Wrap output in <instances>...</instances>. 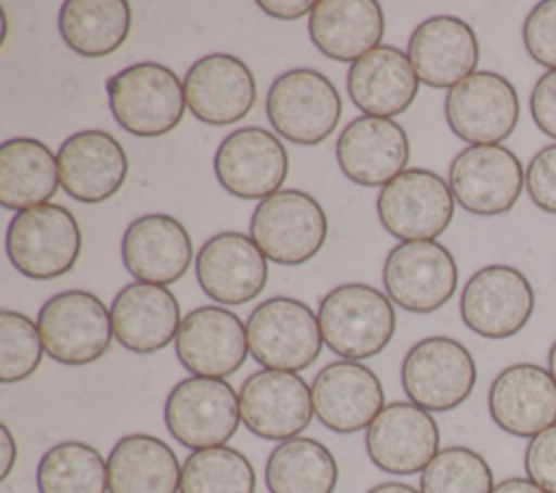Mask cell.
Segmentation results:
<instances>
[{
  "label": "cell",
  "mask_w": 556,
  "mask_h": 493,
  "mask_svg": "<svg viewBox=\"0 0 556 493\" xmlns=\"http://www.w3.org/2000/svg\"><path fill=\"white\" fill-rule=\"evenodd\" d=\"M317 319L324 343L345 361L376 356L395 332V311L389 295L363 282L330 289L319 302Z\"/></svg>",
  "instance_id": "cell-1"
},
{
  "label": "cell",
  "mask_w": 556,
  "mask_h": 493,
  "mask_svg": "<svg viewBox=\"0 0 556 493\" xmlns=\"http://www.w3.org/2000/svg\"><path fill=\"white\" fill-rule=\"evenodd\" d=\"M106 100L115 122L135 137H161L185 115L182 80L163 63H132L106 80Z\"/></svg>",
  "instance_id": "cell-2"
},
{
  "label": "cell",
  "mask_w": 556,
  "mask_h": 493,
  "mask_svg": "<svg viewBox=\"0 0 556 493\" xmlns=\"http://www.w3.org/2000/svg\"><path fill=\"white\" fill-rule=\"evenodd\" d=\"M4 250L26 278H59L76 265L83 235L76 217L61 204H41L15 213L7 226Z\"/></svg>",
  "instance_id": "cell-3"
},
{
  "label": "cell",
  "mask_w": 556,
  "mask_h": 493,
  "mask_svg": "<svg viewBox=\"0 0 556 493\" xmlns=\"http://www.w3.org/2000/svg\"><path fill=\"white\" fill-rule=\"evenodd\" d=\"M250 237L267 261L302 265L326 243L328 219L311 193L280 189L256 204L250 217Z\"/></svg>",
  "instance_id": "cell-4"
},
{
  "label": "cell",
  "mask_w": 556,
  "mask_h": 493,
  "mask_svg": "<svg viewBox=\"0 0 556 493\" xmlns=\"http://www.w3.org/2000/svg\"><path fill=\"white\" fill-rule=\"evenodd\" d=\"M265 115L282 139L298 146H317L341 119V96L321 72L295 67L269 85Z\"/></svg>",
  "instance_id": "cell-5"
},
{
  "label": "cell",
  "mask_w": 556,
  "mask_h": 493,
  "mask_svg": "<svg viewBox=\"0 0 556 493\" xmlns=\"http://www.w3.org/2000/svg\"><path fill=\"white\" fill-rule=\"evenodd\" d=\"M245 332L250 354L258 365L295 374L315 363L324 343L313 308L289 295L261 302L248 315Z\"/></svg>",
  "instance_id": "cell-6"
},
{
  "label": "cell",
  "mask_w": 556,
  "mask_h": 493,
  "mask_svg": "<svg viewBox=\"0 0 556 493\" xmlns=\"http://www.w3.org/2000/svg\"><path fill=\"white\" fill-rule=\"evenodd\" d=\"M37 328L46 354L63 365L98 361L115 337L104 302L83 289L61 291L46 300L37 315Z\"/></svg>",
  "instance_id": "cell-7"
},
{
  "label": "cell",
  "mask_w": 556,
  "mask_h": 493,
  "mask_svg": "<svg viewBox=\"0 0 556 493\" xmlns=\"http://www.w3.org/2000/svg\"><path fill=\"white\" fill-rule=\"evenodd\" d=\"M478 369L471 352L452 337H426L402 361V389L424 410L445 413L473 391Z\"/></svg>",
  "instance_id": "cell-8"
},
{
  "label": "cell",
  "mask_w": 556,
  "mask_h": 493,
  "mask_svg": "<svg viewBox=\"0 0 556 493\" xmlns=\"http://www.w3.org/2000/svg\"><path fill=\"white\" fill-rule=\"evenodd\" d=\"M458 308L463 324L478 337L508 339L528 326L534 313V287L513 265H484L465 282Z\"/></svg>",
  "instance_id": "cell-9"
},
{
  "label": "cell",
  "mask_w": 556,
  "mask_h": 493,
  "mask_svg": "<svg viewBox=\"0 0 556 493\" xmlns=\"http://www.w3.org/2000/svg\"><path fill=\"white\" fill-rule=\"evenodd\" d=\"M515 85L491 69H480L447 89L443 113L450 130L469 146H500L519 122Z\"/></svg>",
  "instance_id": "cell-10"
},
{
  "label": "cell",
  "mask_w": 556,
  "mask_h": 493,
  "mask_svg": "<svg viewBox=\"0 0 556 493\" xmlns=\"http://www.w3.org/2000/svg\"><path fill=\"white\" fill-rule=\"evenodd\" d=\"M163 417L180 445L193 452L217 447L239 428V393L222 378L189 376L169 391Z\"/></svg>",
  "instance_id": "cell-11"
},
{
  "label": "cell",
  "mask_w": 556,
  "mask_h": 493,
  "mask_svg": "<svg viewBox=\"0 0 556 493\" xmlns=\"http://www.w3.org/2000/svg\"><path fill=\"white\" fill-rule=\"evenodd\" d=\"M382 287L400 308L434 313L452 300L458 267L439 241H400L382 263Z\"/></svg>",
  "instance_id": "cell-12"
},
{
  "label": "cell",
  "mask_w": 556,
  "mask_h": 493,
  "mask_svg": "<svg viewBox=\"0 0 556 493\" xmlns=\"http://www.w3.org/2000/svg\"><path fill=\"white\" fill-rule=\"evenodd\" d=\"M450 185L430 169H404L387 182L376 200L382 228L402 241H434L454 217Z\"/></svg>",
  "instance_id": "cell-13"
},
{
  "label": "cell",
  "mask_w": 556,
  "mask_h": 493,
  "mask_svg": "<svg viewBox=\"0 0 556 493\" xmlns=\"http://www.w3.org/2000/svg\"><path fill=\"white\" fill-rule=\"evenodd\" d=\"M447 185L460 208L480 217L508 213L523 187L526 167L506 146H467L447 169Z\"/></svg>",
  "instance_id": "cell-14"
},
{
  "label": "cell",
  "mask_w": 556,
  "mask_h": 493,
  "mask_svg": "<svg viewBox=\"0 0 556 493\" xmlns=\"http://www.w3.org/2000/svg\"><path fill=\"white\" fill-rule=\"evenodd\" d=\"M213 169L217 182L230 195L265 200L280 191L289 172V156L274 132L261 126H243L222 139L213 156Z\"/></svg>",
  "instance_id": "cell-15"
},
{
  "label": "cell",
  "mask_w": 556,
  "mask_h": 493,
  "mask_svg": "<svg viewBox=\"0 0 556 493\" xmlns=\"http://www.w3.org/2000/svg\"><path fill=\"white\" fill-rule=\"evenodd\" d=\"M239 413L243 426L261 439H295L315 415L311 387L295 371H254L241 384Z\"/></svg>",
  "instance_id": "cell-16"
},
{
  "label": "cell",
  "mask_w": 556,
  "mask_h": 493,
  "mask_svg": "<svg viewBox=\"0 0 556 493\" xmlns=\"http://www.w3.org/2000/svg\"><path fill=\"white\" fill-rule=\"evenodd\" d=\"M369 460L393 476L424 471L439 454L434 417L413 402L387 404L365 432Z\"/></svg>",
  "instance_id": "cell-17"
},
{
  "label": "cell",
  "mask_w": 556,
  "mask_h": 493,
  "mask_svg": "<svg viewBox=\"0 0 556 493\" xmlns=\"http://www.w3.org/2000/svg\"><path fill=\"white\" fill-rule=\"evenodd\" d=\"M174 345L189 374L222 380L235 374L250 352L243 321L224 306H198L187 313Z\"/></svg>",
  "instance_id": "cell-18"
},
{
  "label": "cell",
  "mask_w": 556,
  "mask_h": 493,
  "mask_svg": "<svg viewBox=\"0 0 556 493\" xmlns=\"http://www.w3.org/2000/svg\"><path fill=\"white\" fill-rule=\"evenodd\" d=\"M182 87L187 109L208 126L235 124L256 102V83L250 67L226 52H213L191 63Z\"/></svg>",
  "instance_id": "cell-19"
},
{
  "label": "cell",
  "mask_w": 556,
  "mask_h": 493,
  "mask_svg": "<svg viewBox=\"0 0 556 493\" xmlns=\"http://www.w3.org/2000/svg\"><path fill=\"white\" fill-rule=\"evenodd\" d=\"M195 278L211 300L226 306L245 304L267 282V258L252 237L224 230L208 237L195 254Z\"/></svg>",
  "instance_id": "cell-20"
},
{
  "label": "cell",
  "mask_w": 556,
  "mask_h": 493,
  "mask_svg": "<svg viewBox=\"0 0 556 493\" xmlns=\"http://www.w3.org/2000/svg\"><path fill=\"white\" fill-rule=\"evenodd\" d=\"M486 406L500 430L532 439L556 424V382L536 363L508 365L493 378Z\"/></svg>",
  "instance_id": "cell-21"
},
{
  "label": "cell",
  "mask_w": 556,
  "mask_h": 493,
  "mask_svg": "<svg viewBox=\"0 0 556 493\" xmlns=\"http://www.w3.org/2000/svg\"><path fill=\"white\" fill-rule=\"evenodd\" d=\"M313 413L332 432L350 434L378 417L384 389L378 376L358 361H334L317 371L311 384Z\"/></svg>",
  "instance_id": "cell-22"
},
{
  "label": "cell",
  "mask_w": 556,
  "mask_h": 493,
  "mask_svg": "<svg viewBox=\"0 0 556 493\" xmlns=\"http://www.w3.org/2000/svg\"><path fill=\"white\" fill-rule=\"evenodd\" d=\"M334 154L348 180L361 187L382 189L404 172L410 146L397 122L361 115L339 132Z\"/></svg>",
  "instance_id": "cell-23"
},
{
  "label": "cell",
  "mask_w": 556,
  "mask_h": 493,
  "mask_svg": "<svg viewBox=\"0 0 556 493\" xmlns=\"http://www.w3.org/2000/svg\"><path fill=\"white\" fill-rule=\"evenodd\" d=\"M59 180L63 191L83 204H100L113 198L128 174L122 143L106 130H78L59 152Z\"/></svg>",
  "instance_id": "cell-24"
},
{
  "label": "cell",
  "mask_w": 556,
  "mask_h": 493,
  "mask_svg": "<svg viewBox=\"0 0 556 493\" xmlns=\"http://www.w3.org/2000/svg\"><path fill=\"white\" fill-rule=\"evenodd\" d=\"M406 56L419 83L434 89H452L476 72L480 43L465 20L434 15L410 33Z\"/></svg>",
  "instance_id": "cell-25"
},
{
  "label": "cell",
  "mask_w": 556,
  "mask_h": 493,
  "mask_svg": "<svg viewBox=\"0 0 556 493\" xmlns=\"http://www.w3.org/2000/svg\"><path fill=\"white\" fill-rule=\"evenodd\" d=\"M119 250L122 263L135 280L163 287L182 278L193 258L187 228L165 213L132 219L124 230Z\"/></svg>",
  "instance_id": "cell-26"
},
{
  "label": "cell",
  "mask_w": 556,
  "mask_h": 493,
  "mask_svg": "<svg viewBox=\"0 0 556 493\" xmlns=\"http://www.w3.org/2000/svg\"><path fill=\"white\" fill-rule=\"evenodd\" d=\"M109 313L115 339L135 354H152L176 341L182 321L178 300L167 287L139 280L115 293Z\"/></svg>",
  "instance_id": "cell-27"
},
{
  "label": "cell",
  "mask_w": 556,
  "mask_h": 493,
  "mask_svg": "<svg viewBox=\"0 0 556 493\" xmlns=\"http://www.w3.org/2000/svg\"><path fill=\"white\" fill-rule=\"evenodd\" d=\"M345 87L352 104L365 115L391 119L413 104L419 78L402 50L378 46L350 65Z\"/></svg>",
  "instance_id": "cell-28"
},
{
  "label": "cell",
  "mask_w": 556,
  "mask_h": 493,
  "mask_svg": "<svg viewBox=\"0 0 556 493\" xmlns=\"http://www.w3.org/2000/svg\"><path fill=\"white\" fill-rule=\"evenodd\" d=\"M384 13L376 0H317L308 15V37L328 59L354 63L380 46Z\"/></svg>",
  "instance_id": "cell-29"
},
{
  "label": "cell",
  "mask_w": 556,
  "mask_h": 493,
  "mask_svg": "<svg viewBox=\"0 0 556 493\" xmlns=\"http://www.w3.org/2000/svg\"><path fill=\"white\" fill-rule=\"evenodd\" d=\"M109 493H178L182 467L174 450L152 434L122 437L106 458Z\"/></svg>",
  "instance_id": "cell-30"
},
{
  "label": "cell",
  "mask_w": 556,
  "mask_h": 493,
  "mask_svg": "<svg viewBox=\"0 0 556 493\" xmlns=\"http://www.w3.org/2000/svg\"><path fill=\"white\" fill-rule=\"evenodd\" d=\"M59 163L52 150L33 137H13L0 146V204L9 211H26L56 193Z\"/></svg>",
  "instance_id": "cell-31"
},
{
  "label": "cell",
  "mask_w": 556,
  "mask_h": 493,
  "mask_svg": "<svg viewBox=\"0 0 556 493\" xmlns=\"http://www.w3.org/2000/svg\"><path fill=\"white\" fill-rule=\"evenodd\" d=\"M59 33L76 54L106 56L130 33V4L126 0H65L59 11Z\"/></svg>",
  "instance_id": "cell-32"
},
{
  "label": "cell",
  "mask_w": 556,
  "mask_h": 493,
  "mask_svg": "<svg viewBox=\"0 0 556 493\" xmlns=\"http://www.w3.org/2000/svg\"><path fill=\"white\" fill-rule=\"evenodd\" d=\"M339 469L332 452L308 437L280 441L265 465L271 493H332Z\"/></svg>",
  "instance_id": "cell-33"
},
{
  "label": "cell",
  "mask_w": 556,
  "mask_h": 493,
  "mask_svg": "<svg viewBox=\"0 0 556 493\" xmlns=\"http://www.w3.org/2000/svg\"><path fill=\"white\" fill-rule=\"evenodd\" d=\"M39 493H106L109 471L102 454L83 441H61L37 465Z\"/></svg>",
  "instance_id": "cell-34"
},
{
  "label": "cell",
  "mask_w": 556,
  "mask_h": 493,
  "mask_svg": "<svg viewBox=\"0 0 556 493\" xmlns=\"http://www.w3.org/2000/svg\"><path fill=\"white\" fill-rule=\"evenodd\" d=\"M254 486L252 463L235 447L195 450L182 463L180 493H254Z\"/></svg>",
  "instance_id": "cell-35"
},
{
  "label": "cell",
  "mask_w": 556,
  "mask_h": 493,
  "mask_svg": "<svg viewBox=\"0 0 556 493\" xmlns=\"http://www.w3.org/2000/svg\"><path fill=\"white\" fill-rule=\"evenodd\" d=\"M493 486V471L484 456L465 445L439 450L419 478L421 493H491Z\"/></svg>",
  "instance_id": "cell-36"
},
{
  "label": "cell",
  "mask_w": 556,
  "mask_h": 493,
  "mask_svg": "<svg viewBox=\"0 0 556 493\" xmlns=\"http://www.w3.org/2000/svg\"><path fill=\"white\" fill-rule=\"evenodd\" d=\"M43 343L39 328L24 313L0 311V382L11 384L28 378L41 363Z\"/></svg>",
  "instance_id": "cell-37"
},
{
  "label": "cell",
  "mask_w": 556,
  "mask_h": 493,
  "mask_svg": "<svg viewBox=\"0 0 556 493\" xmlns=\"http://www.w3.org/2000/svg\"><path fill=\"white\" fill-rule=\"evenodd\" d=\"M521 39L534 63L545 69H556V0H543L528 11Z\"/></svg>",
  "instance_id": "cell-38"
},
{
  "label": "cell",
  "mask_w": 556,
  "mask_h": 493,
  "mask_svg": "<svg viewBox=\"0 0 556 493\" xmlns=\"http://www.w3.org/2000/svg\"><path fill=\"white\" fill-rule=\"evenodd\" d=\"M526 191L536 208L556 215V141L536 150L526 165Z\"/></svg>",
  "instance_id": "cell-39"
},
{
  "label": "cell",
  "mask_w": 556,
  "mask_h": 493,
  "mask_svg": "<svg viewBox=\"0 0 556 493\" xmlns=\"http://www.w3.org/2000/svg\"><path fill=\"white\" fill-rule=\"evenodd\" d=\"M523 467L536 486L556 493V424L528 441Z\"/></svg>",
  "instance_id": "cell-40"
},
{
  "label": "cell",
  "mask_w": 556,
  "mask_h": 493,
  "mask_svg": "<svg viewBox=\"0 0 556 493\" xmlns=\"http://www.w3.org/2000/svg\"><path fill=\"white\" fill-rule=\"evenodd\" d=\"M528 104L534 126L556 141V69H547L536 78Z\"/></svg>",
  "instance_id": "cell-41"
},
{
  "label": "cell",
  "mask_w": 556,
  "mask_h": 493,
  "mask_svg": "<svg viewBox=\"0 0 556 493\" xmlns=\"http://www.w3.org/2000/svg\"><path fill=\"white\" fill-rule=\"evenodd\" d=\"M256 7L276 20H298L311 15L315 2L311 0H258Z\"/></svg>",
  "instance_id": "cell-42"
},
{
  "label": "cell",
  "mask_w": 556,
  "mask_h": 493,
  "mask_svg": "<svg viewBox=\"0 0 556 493\" xmlns=\"http://www.w3.org/2000/svg\"><path fill=\"white\" fill-rule=\"evenodd\" d=\"M17 456V445L7 424H0V480H7Z\"/></svg>",
  "instance_id": "cell-43"
},
{
  "label": "cell",
  "mask_w": 556,
  "mask_h": 493,
  "mask_svg": "<svg viewBox=\"0 0 556 493\" xmlns=\"http://www.w3.org/2000/svg\"><path fill=\"white\" fill-rule=\"evenodd\" d=\"M491 493H547L541 486H536L530 478H506L493 486Z\"/></svg>",
  "instance_id": "cell-44"
},
{
  "label": "cell",
  "mask_w": 556,
  "mask_h": 493,
  "mask_svg": "<svg viewBox=\"0 0 556 493\" xmlns=\"http://www.w3.org/2000/svg\"><path fill=\"white\" fill-rule=\"evenodd\" d=\"M367 493H421V491H417L415 486L404 484V482H382V484L371 486Z\"/></svg>",
  "instance_id": "cell-45"
},
{
  "label": "cell",
  "mask_w": 556,
  "mask_h": 493,
  "mask_svg": "<svg viewBox=\"0 0 556 493\" xmlns=\"http://www.w3.org/2000/svg\"><path fill=\"white\" fill-rule=\"evenodd\" d=\"M547 371L552 374V378L556 382V339H554V343H552V347L547 352Z\"/></svg>",
  "instance_id": "cell-46"
}]
</instances>
